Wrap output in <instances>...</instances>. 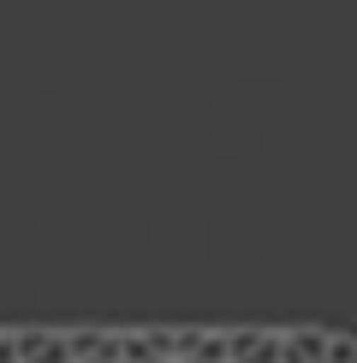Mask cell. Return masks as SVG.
<instances>
[{"mask_svg":"<svg viewBox=\"0 0 357 363\" xmlns=\"http://www.w3.org/2000/svg\"><path fill=\"white\" fill-rule=\"evenodd\" d=\"M227 363H280V328H227Z\"/></svg>","mask_w":357,"mask_h":363,"instance_id":"6da1fadb","label":"cell"},{"mask_svg":"<svg viewBox=\"0 0 357 363\" xmlns=\"http://www.w3.org/2000/svg\"><path fill=\"white\" fill-rule=\"evenodd\" d=\"M12 340H18V363H72L66 328H12Z\"/></svg>","mask_w":357,"mask_h":363,"instance_id":"7a4b0ae2","label":"cell"},{"mask_svg":"<svg viewBox=\"0 0 357 363\" xmlns=\"http://www.w3.org/2000/svg\"><path fill=\"white\" fill-rule=\"evenodd\" d=\"M72 363H119V328H66Z\"/></svg>","mask_w":357,"mask_h":363,"instance_id":"3957f363","label":"cell"},{"mask_svg":"<svg viewBox=\"0 0 357 363\" xmlns=\"http://www.w3.org/2000/svg\"><path fill=\"white\" fill-rule=\"evenodd\" d=\"M173 357L227 363V328H173Z\"/></svg>","mask_w":357,"mask_h":363,"instance_id":"277c9868","label":"cell"},{"mask_svg":"<svg viewBox=\"0 0 357 363\" xmlns=\"http://www.w3.org/2000/svg\"><path fill=\"white\" fill-rule=\"evenodd\" d=\"M280 363H327V328H280Z\"/></svg>","mask_w":357,"mask_h":363,"instance_id":"5b68a950","label":"cell"},{"mask_svg":"<svg viewBox=\"0 0 357 363\" xmlns=\"http://www.w3.org/2000/svg\"><path fill=\"white\" fill-rule=\"evenodd\" d=\"M143 345H149V357L155 363H173V328H137Z\"/></svg>","mask_w":357,"mask_h":363,"instance_id":"8992f818","label":"cell"},{"mask_svg":"<svg viewBox=\"0 0 357 363\" xmlns=\"http://www.w3.org/2000/svg\"><path fill=\"white\" fill-rule=\"evenodd\" d=\"M327 363H357V334H327Z\"/></svg>","mask_w":357,"mask_h":363,"instance_id":"52a82bcc","label":"cell"},{"mask_svg":"<svg viewBox=\"0 0 357 363\" xmlns=\"http://www.w3.org/2000/svg\"><path fill=\"white\" fill-rule=\"evenodd\" d=\"M0 363H18V340H12V328H0Z\"/></svg>","mask_w":357,"mask_h":363,"instance_id":"ba28073f","label":"cell"},{"mask_svg":"<svg viewBox=\"0 0 357 363\" xmlns=\"http://www.w3.org/2000/svg\"><path fill=\"white\" fill-rule=\"evenodd\" d=\"M173 363H191V357H173Z\"/></svg>","mask_w":357,"mask_h":363,"instance_id":"9c48e42d","label":"cell"}]
</instances>
